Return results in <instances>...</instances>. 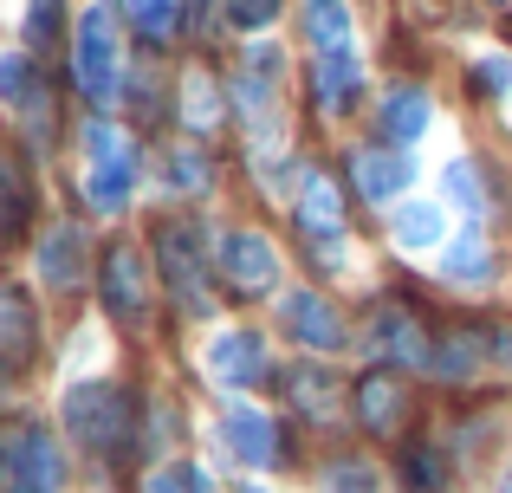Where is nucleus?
Masks as SVG:
<instances>
[{"label": "nucleus", "instance_id": "8", "mask_svg": "<svg viewBox=\"0 0 512 493\" xmlns=\"http://www.w3.org/2000/svg\"><path fill=\"white\" fill-rule=\"evenodd\" d=\"M344 169H350V189L363 202H396L415 182V156H402V150H350Z\"/></svg>", "mask_w": 512, "mask_h": 493}, {"label": "nucleus", "instance_id": "10", "mask_svg": "<svg viewBox=\"0 0 512 493\" xmlns=\"http://www.w3.org/2000/svg\"><path fill=\"white\" fill-rule=\"evenodd\" d=\"M299 228H305V241H318V247H325V260H338L344 202H338V189H331V176H318V169L299 182Z\"/></svg>", "mask_w": 512, "mask_h": 493}, {"label": "nucleus", "instance_id": "22", "mask_svg": "<svg viewBox=\"0 0 512 493\" xmlns=\"http://www.w3.org/2000/svg\"><path fill=\"white\" fill-rule=\"evenodd\" d=\"M0 98H7L13 111H39L46 91H39V72H33L26 52H7V59H0Z\"/></svg>", "mask_w": 512, "mask_h": 493}, {"label": "nucleus", "instance_id": "25", "mask_svg": "<svg viewBox=\"0 0 512 493\" xmlns=\"http://www.w3.org/2000/svg\"><path fill=\"white\" fill-rule=\"evenodd\" d=\"M130 26L163 46V39H175V26H182V7L175 0H130Z\"/></svg>", "mask_w": 512, "mask_h": 493}, {"label": "nucleus", "instance_id": "7", "mask_svg": "<svg viewBox=\"0 0 512 493\" xmlns=\"http://www.w3.org/2000/svg\"><path fill=\"white\" fill-rule=\"evenodd\" d=\"M214 260H221V273L234 279L240 292H266V286L279 279V253H273V241H266V234H253V228H227Z\"/></svg>", "mask_w": 512, "mask_h": 493}, {"label": "nucleus", "instance_id": "12", "mask_svg": "<svg viewBox=\"0 0 512 493\" xmlns=\"http://www.w3.org/2000/svg\"><path fill=\"white\" fill-rule=\"evenodd\" d=\"M350 403H357V422H363V429L389 435V429L402 422V403H409V390H402L396 370H370V377H357Z\"/></svg>", "mask_w": 512, "mask_h": 493}, {"label": "nucleus", "instance_id": "19", "mask_svg": "<svg viewBox=\"0 0 512 493\" xmlns=\"http://www.w3.org/2000/svg\"><path fill=\"white\" fill-rule=\"evenodd\" d=\"M428 117H435V111H428L422 91H415V85H396V91L383 98V137H389V143H415V137L428 130Z\"/></svg>", "mask_w": 512, "mask_h": 493}, {"label": "nucleus", "instance_id": "15", "mask_svg": "<svg viewBox=\"0 0 512 493\" xmlns=\"http://www.w3.org/2000/svg\"><path fill=\"white\" fill-rule=\"evenodd\" d=\"M85 195H91V208H98V215H117V208H130V195H137V156H130V150L98 156V169H91Z\"/></svg>", "mask_w": 512, "mask_h": 493}, {"label": "nucleus", "instance_id": "13", "mask_svg": "<svg viewBox=\"0 0 512 493\" xmlns=\"http://www.w3.org/2000/svg\"><path fill=\"white\" fill-rule=\"evenodd\" d=\"M221 435H227V448H234L247 468H266V461H279V429H273V416L266 409H227L221 416Z\"/></svg>", "mask_w": 512, "mask_h": 493}, {"label": "nucleus", "instance_id": "14", "mask_svg": "<svg viewBox=\"0 0 512 493\" xmlns=\"http://www.w3.org/2000/svg\"><path fill=\"white\" fill-rule=\"evenodd\" d=\"M39 273H46L52 292L85 286V234H78V221H59V228L46 234V247H39Z\"/></svg>", "mask_w": 512, "mask_h": 493}, {"label": "nucleus", "instance_id": "4", "mask_svg": "<svg viewBox=\"0 0 512 493\" xmlns=\"http://www.w3.org/2000/svg\"><path fill=\"white\" fill-rule=\"evenodd\" d=\"M72 72L78 91L91 104H111L117 98V7H85L78 13V39H72Z\"/></svg>", "mask_w": 512, "mask_h": 493}, {"label": "nucleus", "instance_id": "6", "mask_svg": "<svg viewBox=\"0 0 512 493\" xmlns=\"http://www.w3.org/2000/svg\"><path fill=\"white\" fill-rule=\"evenodd\" d=\"M98 286H104V312L117 318L124 331H143V318H150V266H143L137 247H111L98 266Z\"/></svg>", "mask_w": 512, "mask_h": 493}, {"label": "nucleus", "instance_id": "30", "mask_svg": "<svg viewBox=\"0 0 512 493\" xmlns=\"http://www.w3.org/2000/svg\"><path fill=\"white\" fill-rule=\"evenodd\" d=\"M59 33V0H33V20H26V46H46Z\"/></svg>", "mask_w": 512, "mask_h": 493}, {"label": "nucleus", "instance_id": "29", "mask_svg": "<svg viewBox=\"0 0 512 493\" xmlns=\"http://www.w3.org/2000/svg\"><path fill=\"white\" fill-rule=\"evenodd\" d=\"M227 20L247 26V33H260V26L279 20V0H227Z\"/></svg>", "mask_w": 512, "mask_h": 493}, {"label": "nucleus", "instance_id": "1", "mask_svg": "<svg viewBox=\"0 0 512 493\" xmlns=\"http://www.w3.org/2000/svg\"><path fill=\"white\" fill-rule=\"evenodd\" d=\"M156 273H163L169 299L182 305L188 318H208L214 312V286H208V234L195 221L169 215L156 221Z\"/></svg>", "mask_w": 512, "mask_h": 493}, {"label": "nucleus", "instance_id": "11", "mask_svg": "<svg viewBox=\"0 0 512 493\" xmlns=\"http://www.w3.org/2000/svg\"><path fill=\"white\" fill-rule=\"evenodd\" d=\"M208 370L221 383H234V390L260 383L266 377V344H260V331H221V338L208 344Z\"/></svg>", "mask_w": 512, "mask_h": 493}, {"label": "nucleus", "instance_id": "17", "mask_svg": "<svg viewBox=\"0 0 512 493\" xmlns=\"http://www.w3.org/2000/svg\"><path fill=\"white\" fill-rule=\"evenodd\" d=\"M487 357H493V331H448V338H435L428 370H435V377H448V383H461V377H474Z\"/></svg>", "mask_w": 512, "mask_h": 493}, {"label": "nucleus", "instance_id": "26", "mask_svg": "<svg viewBox=\"0 0 512 493\" xmlns=\"http://www.w3.org/2000/svg\"><path fill=\"white\" fill-rule=\"evenodd\" d=\"M441 182H448V202L454 208H467V215H487V182H480V169L474 163H448V176H441Z\"/></svg>", "mask_w": 512, "mask_h": 493}, {"label": "nucleus", "instance_id": "36", "mask_svg": "<svg viewBox=\"0 0 512 493\" xmlns=\"http://www.w3.org/2000/svg\"><path fill=\"white\" fill-rule=\"evenodd\" d=\"M240 493H260V487H240Z\"/></svg>", "mask_w": 512, "mask_h": 493}, {"label": "nucleus", "instance_id": "34", "mask_svg": "<svg viewBox=\"0 0 512 493\" xmlns=\"http://www.w3.org/2000/svg\"><path fill=\"white\" fill-rule=\"evenodd\" d=\"M143 493H195V487H188V468H163V474H150Z\"/></svg>", "mask_w": 512, "mask_h": 493}, {"label": "nucleus", "instance_id": "3", "mask_svg": "<svg viewBox=\"0 0 512 493\" xmlns=\"http://www.w3.org/2000/svg\"><path fill=\"white\" fill-rule=\"evenodd\" d=\"M65 429L85 448H104V455H124L130 448V396L117 383H78L65 396Z\"/></svg>", "mask_w": 512, "mask_h": 493}, {"label": "nucleus", "instance_id": "27", "mask_svg": "<svg viewBox=\"0 0 512 493\" xmlns=\"http://www.w3.org/2000/svg\"><path fill=\"white\" fill-rule=\"evenodd\" d=\"M182 91H188V104H182V111H188V130H214V124H221V91H214L201 72L188 78Z\"/></svg>", "mask_w": 512, "mask_h": 493}, {"label": "nucleus", "instance_id": "32", "mask_svg": "<svg viewBox=\"0 0 512 493\" xmlns=\"http://www.w3.org/2000/svg\"><path fill=\"white\" fill-rule=\"evenodd\" d=\"M474 85L480 91H512V65L506 59H480L474 65Z\"/></svg>", "mask_w": 512, "mask_h": 493}, {"label": "nucleus", "instance_id": "35", "mask_svg": "<svg viewBox=\"0 0 512 493\" xmlns=\"http://www.w3.org/2000/svg\"><path fill=\"white\" fill-rule=\"evenodd\" d=\"M493 357H500V364L512 370V331H493Z\"/></svg>", "mask_w": 512, "mask_h": 493}, {"label": "nucleus", "instance_id": "31", "mask_svg": "<svg viewBox=\"0 0 512 493\" xmlns=\"http://www.w3.org/2000/svg\"><path fill=\"white\" fill-rule=\"evenodd\" d=\"M331 493H376V474L363 461H344V468H331Z\"/></svg>", "mask_w": 512, "mask_h": 493}, {"label": "nucleus", "instance_id": "18", "mask_svg": "<svg viewBox=\"0 0 512 493\" xmlns=\"http://www.w3.org/2000/svg\"><path fill=\"white\" fill-rule=\"evenodd\" d=\"M305 39H312L318 59L350 52V13H344V0H305Z\"/></svg>", "mask_w": 512, "mask_h": 493}, {"label": "nucleus", "instance_id": "5", "mask_svg": "<svg viewBox=\"0 0 512 493\" xmlns=\"http://www.w3.org/2000/svg\"><path fill=\"white\" fill-rule=\"evenodd\" d=\"M363 351L376 357V370H428L435 338L415 325V312H402V305H376L370 331H363Z\"/></svg>", "mask_w": 512, "mask_h": 493}, {"label": "nucleus", "instance_id": "2", "mask_svg": "<svg viewBox=\"0 0 512 493\" xmlns=\"http://www.w3.org/2000/svg\"><path fill=\"white\" fill-rule=\"evenodd\" d=\"M59 448L39 422H7L0 429V493H59Z\"/></svg>", "mask_w": 512, "mask_h": 493}, {"label": "nucleus", "instance_id": "9", "mask_svg": "<svg viewBox=\"0 0 512 493\" xmlns=\"http://www.w3.org/2000/svg\"><path fill=\"white\" fill-rule=\"evenodd\" d=\"M279 325H286L305 351H338L344 344V318L331 312V299H318V292H286V299H279Z\"/></svg>", "mask_w": 512, "mask_h": 493}, {"label": "nucleus", "instance_id": "24", "mask_svg": "<svg viewBox=\"0 0 512 493\" xmlns=\"http://www.w3.org/2000/svg\"><path fill=\"white\" fill-rule=\"evenodd\" d=\"M435 241H441V208L435 202H409L396 215V247L422 253V247H435Z\"/></svg>", "mask_w": 512, "mask_h": 493}, {"label": "nucleus", "instance_id": "21", "mask_svg": "<svg viewBox=\"0 0 512 493\" xmlns=\"http://www.w3.org/2000/svg\"><path fill=\"white\" fill-rule=\"evenodd\" d=\"M26 215H33V195H26L20 163H0V247L26 234Z\"/></svg>", "mask_w": 512, "mask_h": 493}, {"label": "nucleus", "instance_id": "20", "mask_svg": "<svg viewBox=\"0 0 512 493\" xmlns=\"http://www.w3.org/2000/svg\"><path fill=\"white\" fill-rule=\"evenodd\" d=\"M286 390H292V403H299L305 416H318V422L338 416V377H331L325 364H299V370L286 377Z\"/></svg>", "mask_w": 512, "mask_h": 493}, {"label": "nucleus", "instance_id": "23", "mask_svg": "<svg viewBox=\"0 0 512 493\" xmlns=\"http://www.w3.org/2000/svg\"><path fill=\"white\" fill-rule=\"evenodd\" d=\"M402 487H409V493H441V487H448V461H441V448H428V442L402 448Z\"/></svg>", "mask_w": 512, "mask_h": 493}, {"label": "nucleus", "instance_id": "16", "mask_svg": "<svg viewBox=\"0 0 512 493\" xmlns=\"http://www.w3.org/2000/svg\"><path fill=\"white\" fill-rule=\"evenodd\" d=\"M312 91H318V104H325L331 117L350 111V104H357V91H363V65H357V52H331V59H312Z\"/></svg>", "mask_w": 512, "mask_h": 493}, {"label": "nucleus", "instance_id": "33", "mask_svg": "<svg viewBox=\"0 0 512 493\" xmlns=\"http://www.w3.org/2000/svg\"><path fill=\"white\" fill-rule=\"evenodd\" d=\"M175 176H182V189H201V182H208V163H201V150H182V156H175Z\"/></svg>", "mask_w": 512, "mask_h": 493}, {"label": "nucleus", "instance_id": "28", "mask_svg": "<svg viewBox=\"0 0 512 493\" xmlns=\"http://www.w3.org/2000/svg\"><path fill=\"white\" fill-rule=\"evenodd\" d=\"M441 273H448V279H474V286H480V279H493V260H487L480 241H454L448 260H441Z\"/></svg>", "mask_w": 512, "mask_h": 493}]
</instances>
